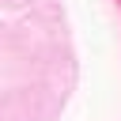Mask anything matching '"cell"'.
<instances>
[]
</instances>
